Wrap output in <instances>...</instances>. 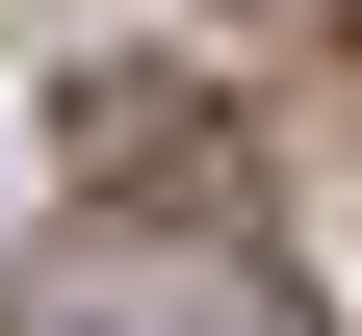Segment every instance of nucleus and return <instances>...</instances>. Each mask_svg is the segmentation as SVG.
Here are the masks:
<instances>
[{"label": "nucleus", "mask_w": 362, "mask_h": 336, "mask_svg": "<svg viewBox=\"0 0 362 336\" xmlns=\"http://www.w3.org/2000/svg\"><path fill=\"white\" fill-rule=\"evenodd\" d=\"M26 336H310V284L259 233H104V259L26 284Z\"/></svg>", "instance_id": "nucleus-1"}, {"label": "nucleus", "mask_w": 362, "mask_h": 336, "mask_svg": "<svg viewBox=\"0 0 362 336\" xmlns=\"http://www.w3.org/2000/svg\"><path fill=\"white\" fill-rule=\"evenodd\" d=\"M78 156H104V207H129V181L233 207V129H207V104H156V78H78Z\"/></svg>", "instance_id": "nucleus-2"}, {"label": "nucleus", "mask_w": 362, "mask_h": 336, "mask_svg": "<svg viewBox=\"0 0 362 336\" xmlns=\"http://www.w3.org/2000/svg\"><path fill=\"white\" fill-rule=\"evenodd\" d=\"M259 26H337V52H362V0H259Z\"/></svg>", "instance_id": "nucleus-3"}]
</instances>
